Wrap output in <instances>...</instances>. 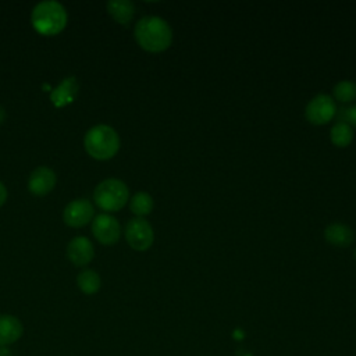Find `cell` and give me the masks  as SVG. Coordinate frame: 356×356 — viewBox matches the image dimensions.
Segmentation results:
<instances>
[{
    "label": "cell",
    "instance_id": "6da1fadb",
    "mask_svg": "<svg viewBox=\"0 0 356 356\" xmlns=\"http://www.w3.org/2000/svg\"><path fill=\"white\" fill-rule=\"evenodd\" d=\"M135 39L143 50L160 53L170 47L172 31L160 17H143L135 25Z\"/></svg>",
    "mask_w": 356,
    "mask_h": 356
},
{
    "label": "cell",
    "instance_id": "7a4b0ae2",
    "mask_svg": "<svg viewBox=\"0 0 356 356\" xmlns=\"http://www.w3.org/2000/svg\"><path fill=\"white\" fill-rule=\"evenodd\" d=\"M85 150L96 160H108L120 149V136L114 128L100 124L90 128L83 139Z\"/></svg>",
    "mask_w": 356,
    "mask_h": 356
},
{
    "label": "cell",
    "instance_id": "3957f363",
    "mask_svg": "<svg viewBox=\"0 0 356 356\" xmlns=\"http://www.w3.org/2000/svg\"><path fill=\"white\" fill-rule=\"evenodd\" d=\"M31 21L40 35H57L67 25V11L57 1H42L32 10Z\"/></svg>",
    "mask_w": 356,
    "mask_h": 356
},
{
    "label": "cell",
    "instance_id": "277c9868",
    "mask_svg": "<svg viewBox=\"0 0 356 356\" xmlns=\"http://www.w3.org/2000/svg\"><path fill=\"white\" fill-rule=\"evenodd\" d=\"M128 186L115 178H107L102 181L93 192L95 203L104 211H117L128 202Z\"/></svg>",
    "mask_w": 356,
    "mask_h": 356
},
{
    "label": "cell",
    "instance_id": "5b68a950",
    "mask_svg": "<svg viewBox=\"0 0 356 356\" xmlns=\"http://www.w3.org/2000/svg\"><path fill=\"white\" fill-rule=\"evenodd\" d=\"M337 114V104L328 95L314 96L305 108L306 120L313 125H324Z\"/></svg>",
    "mask_w": 356,
    "mask_h": 356
},
{
    "label": "cell",
    "instance_id": "8992f818",
    "mask_svg": "<svg viewBox=\"0 0 356 356\" xmlns=\"http://www.w3.org/2000/svg\"><path fill=\"white\" fill-rule=\"evenodd\" d=\"M125 238L128 245L135 250H146L152 246L154 234L152 225L140 217L132 218L125 225Z\"/></svg>",
    "mask_w": 356,
    "mask_h": 356
},
{
    "label": "cell",
    "instance_id": "52a82bcc",
    "mask_svg": "<svg viewBox=\"0 0 356 356\" xmlns=\"http://www.w3.org/2000/svg\"><path fill=\"white\" fill-rule=\"evenodd\" d=\"M95 238L103 245H114L121 235V227L117 218L110 214H99L92 222Z\"/></svg>",
    "mask_w": 356,
    "mask_h": 356
},
{
    "label": "cell",
    "instance_id": "ba28073f",
    "mask_svg": "<svg viewBox=\"0 0 356 356\" xmlns=\"http://www.w3.org/2000/svg\"><path fill=\"white\" fill-rule=\"evenodd\" d=\"M95 214L93 206L86 199H76L70 202L64 209V222L70 227L79 228L86 225Z\"/></svg>",
    "mask_w": 356,
    "mask_h": 356
},
{
    "label": "cell",
    "instance_id": "9c48e42d",
    "mask_svg": "<svg viewBox=\"0 0 356 356\" xmlns=\"http://www.w3.org/2000/svg\"><path fill=\"white\" fill-rule=\"evenodd\" d=\"M54 185H56V174L49 167H38L36 170L32 171L28 181L29 192L36 196L47 195L54 188Z\"/></svg>",
    "mask_w": 356,
    "mask_h": 356
},
{
    "label": "cell",
    "instance_id": "30bf717a",
    "mask_svg": "<svg viewBox=\"0 0 356 356\" xmlns=\"http://www.w3.org/2000/svg\"><path fill=\"white\" fill-rule=\"evenodd\" d=\"M93 254H95L93 246L90 241L85 236L74 238L67 246L68 259L78 267H82L90 263L93 259Z\"/></svg>",
    "mask_w": 356,
    "mask_h": 356
},
{
    "label": "cell",
    "instance_id": "8fae6325",
    "mask_svg": "<svg viewBox=\"0 0 356 356\" xmlns=\"http://www.w3.org/2000/svg\"><path fill=\"white\" fill-rule=\"evenodd\" d=\"M24 332L22 323L11 314H0V346L17 342Z\"/></svg>",
    "mask_w": 356,
    "mask_h": 356
},
{
    "label": "cell",
    "instance_id": "7c38bea8",
    "mask_svg": "<svg viewBox=\"0 0 356 356\" xmlns=\"http://www.w3.org/2000/svg\"><path fill=\"white\" fill-rule=\"evenodd\" d=\"M76 95H78V82L75 76H67L56 89L51 90L50 100L56 107H63L71 103Z\"/></svg>",
    "mask_w": 356,
    "mask_h": 356
},
{
    "label": "cell",
    "instance_id": "4fadbf2b",
    "mask_svg": "<svg viewBox=\"0 0 356 356\" xmlns=\"http://www.w3.org/2000/svg\"><path fill=\"white\" fill-rule=\"evenodd\" d=\"M324 238L328 243L334 246L346 248L353 242V231L341 222H332L325 227Z\"/></svg>",
    "mask_w": 356,
    "mask_h": 356
},
{
    "label": "cell",
    "instance_id": "5bb4252c",
    "mask_svg": "<svg viewBox=\"0 0 356 356\" xmlns=\"http://www.w3.org/2000/svg\"><path fill=\"white\" fill-rule=\"evenodd\" d=\"M107 11L118 24L127 25L135 14V7L129 0H110L107 3Z\"/></svg>",
    "mask_w": 356,
    "mask_h": 356
},
{
    "label": "cell",
    "instance_id": "9a60e30c",
    "mask_svg": "<svg viewBox=\"0 0 356 356\" xmlns=\"http://www.w3.org/2000/svg\"><path fill=\"white\" fill-rule=\"evenodd\" d=\"M331 142L338 147H346L353 140V129L349 124L338 121L332 125L330 132Z\"/></svg>",
    "mask_w": 356,
    "mask_h": 356
},
{
    "label": "cell",
    "instance_id": "2e32d148",
    "mask_svg": "<svg viewBox=\"0 0 356 356\" xmlns=\"http://www.w3.org/2000/svg\"><path fill=\"white\" fill-rule=\"evenodd\" d=\"M76 284L79 286V289L86 293V295H92L96 293L100 289L102 281L100 277L96 271L93 270H83L78 274L76 277Z\"/></svg>",
    "mask_w": 356,
    "mask_h": 356
},
{
    "label": "cell",
    "instance_id": "e0dca14e",
    "mask_svg": "<svg viewBox=\"0 0 356 356\" xmlns=\"http://www.w3.org/2000/svg\"><path fill=\"white\" fill-rule=\"evenodd\" d=\"M153 197L146 193V192H138L134 195V197L131 199V203H129V207H131V211L134 214H136L138 217H143V216H147L152 213L153 210Z\"/></svg>",
    "mask_w": 356,
    "mask_h": 356
},
{
    "label": "cell",
    "instance_id": "ac0fdd59",
    "mask_svg": "<svg viewBox=\"0 0 356 356\" xmlns=\"http://www.w3.org/2000/svg\"><path fill=\"white\" fill-rule=\"evenodd\" d=\"M334 97L342 103H352L356 100V83L352 81H341L332 89Z\"/></svg>",
    "mask_w": 356,
    "mask_h": 356
},
{
    "label": "cell",
    "instance_id": "d6986e66",
    "mask_svg": "<svg viewBox=\"0 0 356 356\" xmlns=\"http://www.w3.org/2000/svg\"><path fill=\"white\" fill-rule=\"evenodd\" d=\"M342 118H343V122L349 124L350 127H355L356 128V104L355 106H350L348 108H343L342 113H341Z\"/></svg>",
    "mask_w": 356,
    "mask_h": 356
},
{
    "label": "cell",
    "instance_id": "ffe728a7",
    "mask_svg": "<svg viewBox=\"0 0 356 356\" xmlns=\"http://www.w3.org/2000/svg\"><path fill=\"white\" fill-rule=\"evenodd\" d=\"M6 199H7V189H6V186L0 182V206L6 202Z\"/></svg>",
    "mask_w": 356,
    "mask_h": 356
},
{
    "label": "cell",
    "instance_id": "44dd1931",
    "mask_svg": "<svg viewBox=\"0 0 356 356\" xmlns=\"http://www.w3.org/2000/svg\"><path fill=\"white\" fill-rule=\"evenodd\" d=\"M0 356H13L6 346H0Z\"/></svg>",
    "mask_w": 356,
    "mask_h": 356
},
{
    "label": "cell",
    "instance_id": "7402d4cb",
    "mask_svg": "<svg viewBox=\"0 0 356 356\" xmlns=\"http://www.w3.org/2000/svg\"><path fill=\"white\" fill-rule=\"evenodd\" d=\"M4 118H6V111L3 107H0V124L4 121Z\"/></svg>",
    "mask_w": 356,
    "mask_h": 356
},
{
    "label": "cell",
    "instance_id": "603a6c76",
    "mask_svg": "<svg viewBox=\"0 0 356 356\" xmlns=\"http://www.w3.org/2000/svg\"><path fill=\"white\" fill-rule=\"evenodd\" d=\"M355 257H356V250H355Z\"/></svg>",
    "mask_w": 356,
    "mask_h": 356
},
{
    "label": "cell",
    "instance_id": "cb8c5ba5",
    "mask_svg": "<svg viewBox=\"0 0 356 356\" xmlns=\"http://www.w3.org/2000/svg\"><path fill=\"white\" fill-rule=\"evenodd\" d=\"M245 356H250V355H245Z\"/></svg>",
    "mask_w": 356,
    "mask_h": 356
}]
</instances>
